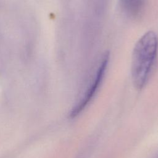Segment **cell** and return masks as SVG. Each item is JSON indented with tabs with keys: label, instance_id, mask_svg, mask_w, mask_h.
I'll return each mask as SVG.
<instances>
[{
	"label": "cell",
	"instance_id": "2",
	"mask_svg": "<svg viewBox=\"0 0 158 158\" xmlns=\"http://www.w3.org/2000/svg\"><path fill=\"white\" fill-rule=\"evenodd\" d=\"M109 60V54L108 52H106L100 59L97 65V69L95 70L94 73L91 76L88 88L86 90L83 98L72 110L70 113L71 117L77 116L90 102L95 95L104 77Z\"/></svg>",
	"mask_w": 158,
	"mask_h": 158
},
{
	"label": "cell",
	"instance_id": "3",
	"mask_svg": "<svg viewBox=\"0 0 158 158\" xmlns=\"http://www.w3.org/2000/svg\"><path fill=\"white\" fill-rule=\"evenodd\" d=\"M146 0H119L122 11L128 17L136 18L143 12Z\"/></svg>",
	"mask_w": 158,
	"mask_h": 158
},
{
	"label": "cell",
	"instance_id": "1",
	"mask_svg": "<svg viewBox=\"0 0 158 158\" xmlns=\"http://www.w3.org/2000/svg\"><path fill=\"white\" fill-rule=\"evenodd\" d=\"M158 37L152 31L145 33L136 42L132 54L131 75L138 89L143 88L150 79L157 62Z\"/></svg>",
	"mask_w": 158,
	"mask_h": 158
}]
</instances>
